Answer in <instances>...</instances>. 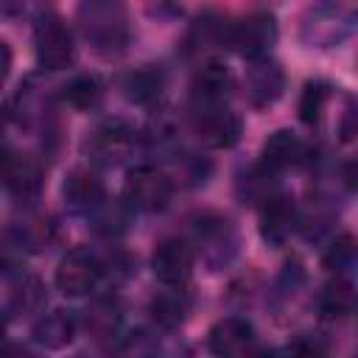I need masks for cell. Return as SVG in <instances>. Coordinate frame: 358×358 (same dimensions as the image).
<instances>
[{
	"label": "cell",
	"instance_id": "obj_1",
	"mask_svg": "<svg viewBox=\"0 0 358 358\" xmlns=\"http://www.w3.org/2000/svg\"><path fill=\"white\" fill-rule=\"evenodd\" d=\"M34 50H36V62L45 70H64L73 56H76V45H73V34L64 25V20L53 11H42L36 17L34 25Z\"/></svg>",
	"mask_w": 358,
	"mask_h": 358
},
{
	"label": "cell",
	"instance_id": "obj_2",
	"mask_svg": "<svg viewBox=\"0 0 358 358\" xmlns=\"http://www.w3.org/2000/svg\"><path fill=\"white\" fill-rule=\"evenodd\" d=\"M171 196H173V182L159 168L140 165L129 171L126 185H123V199L131 210L162 213L171 204Z\"/></svg>",
	"mask_w": 358,
	"mask_h": 358
},
{
	"label": "cell",
	"instance_id": "obj_3",
	"mask_svg": "<svg viewBox=\"0 0 358 358\" xmlns=\"http://www.w3.org/2000/svg\"><path fill=\"white\" fill-rule=\"evenodd\" d=\"M274 39H277L274 17L268 11H255V14H246L243 20L227 25L224 45L255 62V59H266V53L271 50Z\"/></svg>",
	"mask_w": 358,
	"mask_h": 358
},
{
	"label": "cell",
	"instance_id": "obj_4",
	"mask_svg": "<svg viewBox=\"0 0 358 358\" xmlns=\"http://www.w3.org/2000/svg\"><path fill=\"white\" fill-rule=\"evenodd\" d=\"M81 22H84V34L87 39H92V45L103 53L120 50L126 45V17L120 6H109V3H92L81 8Z\"/></svg>",
	"mask_w": 358,
	"mask_h": 358
},
{
	"label": "cell",
	"instance_id": "obj_5",
	"mask_svg": "<svg viewBox=\"0 0 358 358\" xmlns=\"http://www.w3.org/2000/svg\"><path fill=\"white\" fill-rule=\"evenodd\" d=\"M196 243L210 268H224L238 252V232L229 218L201 215L196 221Z\"/></svg>",
	"mask_w": 358,
	"mask_h": 358
},
{
	"label": "cell",
	"instance_id": "obj_6",
	"mask_svg": "<svg viewBox=\"0 0 358 358\" xmlns=\"http://www.w3.org/2000/svg\"><path fill=\"white\" fill-rule=\"evenodd\" d=\"M101 277H103V263L90 249H73L56 266V288L64 296L90 294Z\"/></svg>",
	"mask_w": 358,
	"mask_h": 358
},
{
	"label": "cell",
	"instance_id": "obj_7",
	"mask_svg": "<svg viewBox=\"0 0 358 358\" xmlns=\"http://www.w3.org/2000/svg\"><path fill=\"white\" fill-rule=\"evenodd\" d=\"M352 11L341 8V6H319L313 8L305 22H302V36L310 45L319 48H330L336 42H341L350 31H352Z\"/></svg>",
	"mask_w": 358,
	"mask_h": 358
},
{
	"label": "cell",
	"instance_id": "obj_8",
	"mask_svg": "<svg viewBox=\"0 0 358 358\" xmlns=\"http://www.w3.org/2000/svg\"><path fill=\"white\" fill-rule=\"evenodd\" d=\"M154 277L165 285H185L193 271V246L182 238H162L151 255Z\"/></svg>",
	"mask_w": 358,
	"mask_h": 358
},
{
	"label": "cell",
	"instance_id": "obj_9",
	"mask_svg": "<svg viewBox=\"0 0 358 358\" xmlns=\"http://www.w3.org/2000/svg\"><path fill=\"white\" fill-rule=\"evenodd\" d=\"M0 182L17 199H34L42 187V168L31 154L0 151Z\"/></svg>",
	"mask_w": 358,
	"mask_h": 358
},
{
	"label": "cell",
	"instance_id": "obj_10",
	"mask_svg": "<svg viewBox=\"0 0 358 358\" xmlns=\"http://www.w3.org/2000/svg\"><path fill=\"white\" fill-rule=\"evenodd\" d=\"M243 120L227 106L196 112V134L207 148H232L241 140Z\"/></svg>",
	"mask_w": 358,
	"mask_h": 358
},
{
	"label": "cell",
	"instance_id": "obj_11",
	"mask_svg": "<svg viewBox=\"0 0 358 358\" xmlns=\"http://www.w3.org/2000/svg\"><path fill=\"white\" fill-rule=\"evenodd\" d=\"M308 159V145L299 134H294L291 129H277L268 134V140L263 143L260 151V168L266 173H280L291 165H299Z\"/></svg>",
	"mask_w": 358,
	"mask_h": 358
},
{
	"label": "cell",
	"instance_id": "obj_12",
	"mask_svg": "<svg viewBox=\"0 0 358 358\" xmlns=\"http://www.w3.org/2000/svg\"><path fill=\"white\" fill-rule=\"evenodd\" d=\"M285 87V73L274 59H255L246 70V98L255 109L271 106Z\"/></svg>",
	"mask_w": 358,
	"mask_h": 358
},
{
	"label": "cell",
	"instance_id": "obj_13",
	"mask_svg": "<svg viewBox=\"0 0 358 358\" xmlns=\"http://www.w3.org/2000/svg\"><path fill=\"white\" fill-rule=\"evenodd\" d=\"M229 90H232V76H229V70H227L224 64H218V62L204 64V67L196 73L193 84H190L193 109H196V112H204V109H218V106H224Z\"/></svg>",
	"mask_w": 358,
	"mask_h": 358
},
{
	"label": "cell",
	"instance_id": "obj_14",
	"mask_svg": "<svg viewBox=\"0 0 358 358\" xmlns=\"http://www.w3.org/2000/svg\"><path fill=\"white\" fill-rule=\"evenodd\" d=\"M296 227V204L285 193H271L260 207V238L280 246Z\"/></svg>",
	"mask_w": 358,
	"mask_h": 358
},
{
	"label": "cell",
	"instance_id": "obj_15",
	"mask_svg": "<svg viewBox=\"0 0 358 358\" xmlns=\"http://www.w3.org/2000/svg\"><path fill=\"white\" fill-rule=\"evenodd\" d=\"M62 196H64V201H67L70 210L90 215L106 199V187H103V182H101V176L95 171H90V168H73L64 176Z\"/></svg>",
	"mask_w": 358,
	"mask_h": 358
},
{
	"label": "cell",
	"instance_id": "obj_16",
	"mask_svg": "<svg viewBox=\"0 0 358 358\" xmlns=\"http://www.w3.org/2000/svg\"><path fill=\"white\" fill-rule=\"evenodd\" d=\"M249 341H252V324L241 316L218 319L207 333V347L218 358H235L249 347Z\"/></svg>",
	"mask_w": 358,
	"mask_h": 358
},
{
	"label": "cell",
	"instance_id": "obj_17",
	"mask_svg": "<svg viewBox=\"0 0 358 358\" xmlns=\"http://www.w3.org/2000/svg\"><path fill=\"white\" fill-rule=\"evenodd\" d=\"M134 145V129L126 126L123 120H106L92 131L90 148L98 159L103 162H117L123 154H129Z\"/></svg>",
	"mask_w": 358,
	"mask_h": 358
},
{
	"label": "cell",
	"instance_id": "obj_18",
	"mask_svg": "<svg viewBox=\"0 0 358 358\" xmlns=\"http://www.w3.org/2000/svg\"><path fill=\"white\" fill-rule=\"evenodd\" d=\"M31 336H34V341H36L39 347H45V350H62V347H67V344L73 341V336H76V316H73L70 310H62V308L48 310V313H42V316L34 322Z\"/></svg>",
	"mask_w": 358,
	"mask_h": 358
},
{
	"label": "cell",
	"instance_id": "obj_19",
	"mask_svg": "<svg viewBox=\"0 0 358 358\" xmlns=\"http://www.w3.org/2000/svg\"><path fill=\"white\" fill-rule=\"evenodd\" d=\"M190 305H193L190 294H187L182 285H171L168 291H159V294L148 302V313H151V319H154L162 330H176V327L187 319Z\"/></svg>",
	"mask_w": 358,
	"mask_h": 358
},
{
	"label": "cell",
	"instance_id": "obj_20",
	"mask_svg": "<svg viewBox=\"0 0 358 358\" xmlns=\"http://www.w3.org/2000/svg\"><path fill=\"white\" fill-rule=\"evenodd\" d=\"M352 302H355L352 282L347 277H333L330 282L322 285L316 296V310L322 319H344L352 310Z\"/></svg>",
	"mask_w": 358,
	"mask_h": 358
},
{
	"label": "cell",
	"instance_id": "obj_21",
	"mask_svg": "<svg viewBox=\"0 0 358 358\" xmlns=\"http://www.w3.org/2000/svg\"><path fill=\"white\" fill-rule=\"evenodd\" d=\"M62 98L78 112L95 109L103 98V81L95 73H78L62 87Z\"/></svg>",
	"mask_w": 358,
	"mask_h": 358
},
{
	"label": "cell",
	"instance_id": "obj_22",
	"mask_svg": "<svg viewBox=\"0 0 358 358\" xmlns=\"http://www.w3.org/2000/svg\"><path fill=\"white\" fill-rule=\"evenodd\" d=\"M129 204L126 201H115V199H103L92 213H90V218H92V227L101 232V235H120V232H126L129 229Z\"/></svg>",
	"mask_w": 358,
	"mask_h": 358
},
{
	"label": "cell",
	"instance_id": "obj_23",
	"mask_svg": "<svg viewBox=\"0 0 358 358\" xmlns=\"http://www.w3.org/2000/svg\"><path fill=\"white\" fill-rule=\"evenodd\" d=\"M123 90L134 103H151L162 92V73L154 67H140L123 78Z\"/></svg>",
	"mask_w": 358,
	"mask_h": 358
},
{
	"label": "cell",
	"instance_id": "obj_24",
	"mask_svg": "<svg viewBox=\"0 0 358 358\" xmlns=\"http://www.w3.org/2000/svg\"><path fill=\"white\" fill-rule=\"evenodd\" d=\"M327 98H330V84L327 81H308L302 95H299V106H296L299 120L308 123V126H316L322 120Z\"/></svg>",
	"mask_w": 358,
	"mask_h": 358
},
{
	"label": "cell",
	"instance_id": "obj_25",
	"mask_svg": "<svg viewBox=\"0 0 358 358\" xmlns=\"http://www.w3.org/2000/svg\"><path fill=\"white\" fill-rule=\"evenodd\" d=\"M115 358H159V341L151 330H131L117 341Z\"/></svg>",
	"mask_w": 358,
	"mask_h": 358
},
{
	"label": "cell",
	"instance_id": "obj_26",
	"mask_svg": "<svg viewBox=\"0 0 358 358\" xmlns=\"http://www.w3.org/2000/svg\"><path fill=\"white\" fill-rule=\"evenodd\" d=\"M355 255H358L355 238H352L350 232H344V235H338V238L327 246L322 263H324V268H330L336 277H344V274L355 266Z\"/></svg>",
	"mask_w": 358,
	"mask_h": 358
},
{
	"label": "cell",
	"instance_id": "obj_27",
	"mask_svg": "<svg viewBox=\"0 0 358 358\" xmlns=\"http://www.w3.org/2000/svg\"><path fill=\"white\" fill-rule=\"evenodd\" d=\"M42 299H45V291H42L39 280L25 277V280L20 282V288L14 291V296H11V308H14L17 313H31V310H39Z\"/></svg>",
	"mask_w": 358,
	"mask_h": 358
},
{
	"label": "cell",
	"instance_id": "obj_28",
	"mask_svg": "<svg viewBox=\"0 0 358 358\" xmlns=\"http://www.w3.org/2000/svg\"><path fill=\"white\" fill-rule=\"evenodd\" d=\"M288 352H291L294 358H327V341H324L322 336L305 333V336H296V338L291 341Z\"/></svg>",
	"mask_w": 358,
	"mask_h": 358
},
{
	"label": "cell",
	"instance_id": "obj_29",
	"mask_svg": "<svg viewBox=\"0 0 358 358\" xmlns=\"http://www.w3.org/2000/svg\"><path fill=\"white\" fill-rule=\"evenodd\" d=\"M8 73H11V48L6 39H0V84L6 81Z\"/></svg>",
	"mask_w": 358,
	"mask_h": 358
},
{
	"label": "cell",
	"instance_id": "obj_30",
	"mask_svg": "<svg viewBox=\"0 0 358 358\" xmlns=\"http://www.w3.org/2000/svg\"><path fill=\"white\" fill-rule=\"evenodd\" d=\"M252 358H280V352H274V350H260V352H255Z\"/></svg>",
	"mask_w": 358,
	"mask_h": 358
},
{
	"label": "cell",
	"instance_id": "obj_31",
	"mask_svg": "<svg viewBox=\"0 0 358 358\" xmlns=\"http://www.w3.org/2000/svg\"><path fill=\"white\" fill-rule=\"evenodd\" d=\"M3 131H6V109L0 106V134H3Z\"/></svg>",
	"mask_w": 358,
	"mask_h": 358
},
{
	"label": "cell",
	"instance_id": "obj_32",
	"mask_svg": "<svg viewBox=\"0 0 358 358\" xmlns=\"http://www.w3.org/2000/svg\"><path fill=\"white\" fill-rule=\"evenodd\" d=\"M3 333H6V319H3V313H0V341H3Z\"/></svg>",
	"mask_w": 358,
	"mask_h": 358
}]
</instances>
